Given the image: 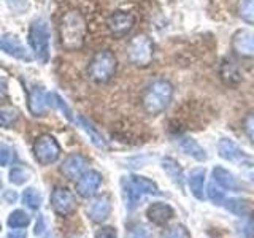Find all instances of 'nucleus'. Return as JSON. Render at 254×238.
<instances>
[{
    "instance_id": "c756f323",
    "label": "nucleus",
    "mask_w": 254,
    "mask_h": 238,
    "mask_svg": "<svg viewBox=\"0 0 254 238\" xmlns=\"http://www.w3.org/2000/svg\"><path fill=\"white\" fill-rule=\"evenodd\" d=\"M48 99H50V108H54V110H61L64 116H65L68 121H71V111L68 110L67 107V103L62 100V97L59 94H56V92H48Z\"/></svg>"
},
{
    "instance_id": "412c9836",
    "label": "nucleus",
    "mask_w": 254,
    "mask_h": 238,
    "mask_svg": "<svg viewBox=\"0 0 254 238\" xmlns=\"http://www.w3.org/2000/svg\"><path fill=\"white\" fill-rule=\"evenodd\" d=\"M129 181L141 195H159L161 194V190H159L156 182L146 177H141V175H130Z\"/></svg>"
},
{
    "instance_id": "4468645a",
    "label": "nucleus",
    "mask_w": 254,
    "mask_h": 238,
    "mask_svg": "<svg viewBox=\"0 0 254 238\" xmlns=\"http://www.w3.org/2000/svg\"><path fill=\"white\" fill-rule=\"evenodd\" d=\"M133 16L127 11H115L108 18V27L111 30V34L116 37H123L126 34H129L130 29L133 27Z\"/></svg>"
},
{
    "instance_id": "58836bf2",
    "label": "nucleus",
    "mask_w": 254,
    "mask_h": 238,
    "mask_svg": "<svg viewBox=\"0 0 254 238\" xmlns=\"http://www.w3.org/2000/svg\"><path fill=\"white\" fill-rule=\"evenodd\" d=\"M46 232V219L43 216H40L37 221V226H35V235H43Z\"/></svg>"
},
{
    "instance_id": "aec40b11",
    "label": "nucleus",
    "mask_w": 254,
    "mask_h": 238,
    "mask_svg": "<svg viewBox=\"0 0 254 238\" xmlns=\"http://www.w3.org/2000/svg\"><path fill=\"white\" fill-rule=\"evenodd\" d=\"M189 190L197 200H203L205 198V169H194L190 170L188 177Z\"/></svg>"
},
{
    "instance_id": "a18cd8bd",
    "label": "nucleus",
    "mask_w": 254,
    "mask_h": 238,
    "mask_svg": "<svg viewBox=\"0 0 254 238\" xmlns=\"http://www.w3.org/2000/svg\"><path fill=\"white\" fill-rule=\"evenodd\" d=\"M75 238H83V237H75Z\"/></svg>"
},
{
    "instance_id": "f3484780",
    "label": "nucleus",
    "mask_w": 254,
    "mask_h": 238,
    "mask_svg": "<svg viewBox=\"0 0 254 238\" xmlns=\"http://www.w3.org/2000/svg\"><path fill=\"white\" fill-rule=\"evenodd\" d=\"M111 213V202L107 195H99L87 205V216L92 222H103Z\"/></svg>"
},
{
    "instance_id": "f8f14e48",
    "label": "nucleus",
    "mask_w": 254,
    "mask_h": 238,
    "mask_svg": "<svg viewBox=\"0 0 254 238\" xmlns=\"http://www.w3.org/2000/svg\"><path fill=\"white\" fill-rule=\"evenodd\" d=\"M87 159L79 154V153H73L70 154L65 161L61 165V173L68 179H79V177L86 172L87 169Z\"/></svg>"
},
{
    "instance_id": "c9c22d12",
    "label": "nucleus",
    "mask_w": 254,
    "mask_h": 238,
    "mask_svg": "<svg viewBox=\"0 0 254 238\" xmlns=\"http://www.w3.org/2000/svg\"><path fill=\"white\" fill-rule=\"evenodd\" d=\"M95 238H118V232L115 227L105 226V227H100L97 232H95Z\"/></svg>"
},
{
    "instance_id": "9d476101",
    "label": "nucleus",
    "mask_w": 254,
    "mask_h": 238,
    "mask_svg": "<svg viewBox=\"0 0 254 238\" xmlns=\"http://www.w3.org/2000/svg\"><path fill=\"white\" fill-rule=\"evenodd\" d=\"M211 175L214 184H218L222 190H232V192H243V190H246L243 181L238 179L232 172H229L224 167H214Z\"/></svg>"
},
{
    "instance_id": "72a5a7b5",
    "label": "nucleus",
    "mask_w": 254,
    "mask_h": 238,
    "mask_svg": "<svg viewBox=\"0 0 254 238\" xmlns=\"http://www.w3.org/2000/svg\"><path fill=\"white\" fill-rule=\"evenodd\" d=\"M127 238H153V234H151V230L146 226L138 224V226H133L129 230Z\"/></svg>"
},
{
    "instance_id": "2f4dec72",
    "label": "nucleus",
    "mask_w": 254,
    "mask_h": 238,
    "mask_svg": "<svg viewBox=\"0 0 254 238\" xmlns=\"http://www.w3.org/2000/svg\"><path fill=\"white\" fill-rule=\"evenodd\" d=\"M240 230L245 238H254V214H246V216H243Z\"/></svg>"
},
{
    "instance_id": "4c0bfd02",
    "label": "nucleus",
    "mask_w": 254,
    "mask_h": 238,
    "mask_svg": "<svg viewBox=\"0 0 254 238\" xmlns=\"http://www.w3.org/2000/svg\"><path fill=\"white\" fill-rule=\"evenodd\" d=\"M245 130H246V135H248V138L254 145V115L245 119Z\"/></svg>"
},
{
    "instance_id": "6ab92c4d",
    "label": "nucleus",
    "mask_w": 254,
    "mask_h": 238,
    "mask_svg": "<svg viewBox=\"0 0 254 238\" xmlns=\"http://www.w3.org/2000/svg\"><path fill=\"white\" fill-rule=\"evenodd\" d=\"M178 148L181 149V153H185L186 156L192 157L197 162H205L206 161V153L205 149L198 145V141H195L190 137H181L178 140Z\"/></svg>"
},
{
    "instance_id": "39448f33",
    "label": "nucleus",
    "mask_w": 254,
    "mask_h": 238,
    "mask_svg": "<svg viewBox=\"0 0 254 238\" xmlns=\"http://www.w3.org/2000/svg\"><path fill=\"white\" fill-rule=\"evenodd\" d=\"M154 46L148 35H135L127 46V58L137 67H146L153 60Z\"/></svg>"
},
{
    "instance_id": "20e7f679",
    "label": "nucleus",
    "mask_w": 254,
    "mask_h": 238,
    "mask_svg": "<svg viewBox=\"0 0 254 238\" xmlns=\"http://www.w3.org/2000/svg\"><path fill=\"white\" fill-rule=\"evenodd\" d=\"M118 70V59L116 56L108 51L102 50L94 54V58L89 62L87 67V75L94 83H108L115 76Z\"/></svg>"
},
{
    "instance_id": "a878e982",
    "label": "nucleus",
    "mask_w": 254,
    "mask_h": 238,
    "mask_svg": "<svg viewBox=\"0 0 254 238\" xmlns=\"http://www.w3.org/2000/svg\"><path fill=\"white\" fill-rule=\"evenodd\" d=\"M76 122H78L79 125H81V129H83L87 135H89L91 141L94 143L95 146H99V148H103V146H105V140H103V137H102V135H100L97 130L94 129V125H92L89 121H87L86 118L78 116V118H76Z\"/></svg>"
},
{
    "instance_id": "e433bc0d",
    "label": "nucleus",
    "mask_w": 254,
    "mask_h": 238,
    "mask_svg": "<svg viewBox=\"0 0 254 238\" xmlns=\"http://www.w3.org/2000/svg\"><path fill=\"white\" fill-rule=\"evenodd\" d=\"M6 2L13 11H18V13H24L29 8L27 0H6Z\"/></svg>"
},
{
    "instance_id": "79ce46f5",
    "label": "nucleus",
    "mask_w": 254,
    "mask_h": 238,
    "mask_svg": "<svg viewBox=\"0 0 254 238\" xmlns=\"http://www.w3.org/2000/svg\"><path fill=\"white\" fill-rule=\"evenodd\" d=\"M5 89H6V86H5V83L0 79V97H3L5 95Z\"/></svg>"
},
{
    "instance_id": "a211bd4d",
    "label": "nucleus",
    "mask_w": 254,
    "mask_h": 238,
    "mask_svg": "<svg viewBox=\"0 0 254 238\" xmlns=\"http://www.w3.org/2000/svg\"><path fill=\"white\" fill-rule=\"evenodd\" d=\"M161 165L164 172L167 173V177H169L180 189H185L186 175H185V170H183V167L178 164V161H175L173 157H164L161 161Z\"/></svg>"
},
{
    "instance_id": "cd10ccee",
    "label": "nucleus",
    "mask_w": 254,
    "mask_h": 238,
    "mask_svg": "<svg viewBox=\"0 0 254 238\" xmlns=\"http://www.w3.org/2000/svg\"><path fill=\"white\" fill-rule=\"evenodd\" d=\"M8 227L11 229H24L30 224V216L22 210H16L13 211L10 216H8V221H6Z\"/></svg>"
},
{
    "instance_id": "ea45409f",
    "label": "nucleus",
    "mask_w": 254,
    "mask_h": 238,
    "mask_svg": "<svg viewBox=\"0 0 254 238\" xmlns=\"http://www.w3.org/2000/svg\"><path fill=\"white\" fill-rule=\"evenodd\" d=\"M2 200L5 203H14L16 200H18V194L14 192V190H5L3 192V197H2Z\"/></svg>"
},
{
    "instance_id": "ddd939ff",
    "label": "nucleus",
    "mask_w": 254,
    "mask_h": 238,
    "mask_svg": "<svg viewBox=\"0 0 254 238\" xmlns=\"http://www.w3.org/2000/svg\"><path fill=\"white\" fill-rule=\"evenodd\" d=\"M102 175L97 170H86L78 179L76 190L81 197H92L102 184Z\"/></svg>"
},
{
    "instance_id": "5701e85b",
    "label": "nucleus",
    "mask_w": 254,
    "mask_h": 238,
    "mask_svg": "<svg viewBox=\"0 0 254 238\" xmlns=\"http://www.w3.org/2000/svg\"><path fill=\"white\" fill-rule=\"evenodd\" d=\"M121 186H123V192H124V197H126V203H127V208L129 210H133L135 206H137L141 200V194L138 192L137 189L133 187V184L129 181V178H126L121 181Z\"/></svg>"
},
{
    "instance_id": "f03ea898",
    "label": "nucleus",
    "mask_w": 254,
    "mask_h": 238,
    "mask_svg": "<svg viewBox=\"0 0 254 238\" xmlns=\"http://www.w3.org/2000/svg\"><path fill=\"white\" fill-rule=\"evenodd\" d=\"M173 100V86L167 79H156L143 92V108L148 115L157 116L170 107Z\"/></svg>"
},
{
    "instance_id": "7ed1b4c3",
    "label": "nucleus",
    "mask_w": 254,
    "mask_h": 238,
    "mask_svg": "<svg viewBox=\"0 0 254 238\" xmlns=\"http://www.w3.org/2000/svg\"><path fill=\"white\" fill-rule=\"evenodd\" d=\"M50 24L43 18H37L32 21L30 27H29V46L30 51L34 54V58L40 63H46L50 60Z\"/></svg>"
},
{
    "instance_id": "f257e3e1",
    "label": "nucleus",
    "mask_w": 254,
    "mask_h": 238,
    "mask_svg": "<svg viewBox=\"0 0 254 238\" xmlns=\"http://www.w3.org/2000/svg\"><path fill=\"white\" fill-rule=\"evenodd\" d=\"M59 38L64 50L76 51L83 46L86 38V21L81 13L68 11L62 16L59 24Z\"/></svg>"
},
{
    "instance_id": "f704fd0d",
    "label": "nucleus",
    "mask_w": 254,
    "mask_h": 238,
    "mask_svg": "<svg viewBox=\"0 0 254 238\" xmlns=\"http://www.w3.org/2000/svg\"><path fill=\"white\" fill-rule=\"evenodd\" d=\"M13 161V149L6 143H0V165L6 167Z\"/></svg>"
},
{
    "instance_id": "a19ab883",
    "label": "nucleus",
    "mask_w": 254,
    "mask_h": 238,
    "mask_svg": "<svg viewBox=\"0 0 254 238\" xmlns=\"http://www.w3.org/2000/svg\"><path fill=\"white\" fill-rule=\"evenodd\" d=\"M6 238H27V234L24 229H13Z\"/></svg>"
},
{
    "instance_id": "c85d7f7f",
    "label": "nucleus",
    "mask_w": 254,
    "mask_h": 238,
    "mask_svg": "<svg viewBox=\"0 0 254 238\" xmlns=\"http://www.w3.org/2000/svg\"><path fill=\"white\" fill-rule=\"evenodd\" d=\"M19 118V111L13 107H0V127H11Z\"/></svg>"
},
{
    "instance_id": "393cba45",
    "label": "nucleus",
    "mask_w": 254,
    "mask_h": 238,
    "mask_svg": "<svg viewBox=\"0 0 254 238\" xmlns=\"http://www.w3.org/2000/svg\"><path fill=\"white\" fill-rule=\"evenodd\" d=\"M8 178H10L11 184L22 186V184H26V182L32 178V172L27 169V167H24V165H14L13 169L10 170Z\"/></svg>"
},
{
    "instance_id": "b1692460",
    "label": "nucleus",
    "mask_w": 254,
    "mask_h": 238,
    "mask_svg": "<svg viewBox=\"0 0 254 238\" xmlns=\"http://www.w3.org/2000/svg\"><path fill=\"white\" fill-rule=\"evenodd\" d=\"M237 16L245 24L254 26V0H238L237 2Z\"/></svg>"
},
{
    "instance_id": "37998d69",
    "label": "nucleus",
    "mask_w": 254,
    "mask_h": 238,
    "mask_svg": "<svg viewBox=\"0 0 254 238\" xmlns=\"http://www.w3.org/2000/svg\"><path fill=\"white\" fill-rule=\"evenodd\" d=\"M0 187H2V179H0Z\"/></svg>"
},
{
    "instance_id": "2eb2a0df",
    "label": "nucleus",
    "mask_w": 254,
    "mask_h": 238,
    "mask_svg": "<svg viewBox=\"0 0 254 238\" xmlns=\"http://www.w3.org/2000/svg\"><path fill=\"white\" fill-rule=\"evenodd\" d=\"M146 216L148 219L153 222L154 226L162 227L165 226L167 222L172 221V218L175 216V210L169 203H164V202H154L148 206L146 210Z\"/></svg>"
},
{
    "instance_id": "c03bdc74",
    "label": "nucleus",
    "mask_w": 254,
    "mask_h": 238,
    "mask_svg": "<svg viewBox=\"0 0 254 238\" xmlns=\"http://www.w3.org/2000/svg\"><path fill=\"white\" fill-rule=\"evenodd\" d=\"M0 230H2V224H0Z\"/></svg>"
},
{
    "instance_id": "1a4fd4ad",
    "label": "nucleus",
    "mask_w": 254,
    "mask_h": 238,
    "mask_svg": "<svg viewBox=\"0 0 254 238\" xmlns=\"http://www.w3.org/2000/svg\"><path fill=\"white\" fill-rule=\"evenodd\" d=\"M0 51H3L5 54L10 56V58L18 59V60H24V62L32 60V56H30L29 50L24 46L19 37L14 34L0 35Z\"/></svg>"
},
{
    "instance_id": "7c9ffc66",
    "label": "nucleus",
    "mask_w": 254,
    "mask_h": 238,
    "mask_svg": "<svg viewBox=\"0 0 254 238\" xmlns=\"http://www.w3.org/2000/svg\"><path fill=\"white\" fill-rule=\"evenodd\" d=\"M161 238H190V234L185 226L178 224V226L165 229L161 235Z\"/></svg>"
},
{
    "instance_id": "0eeeda50",
    "label": "nucleus",
    "mask_w": 254,
    "mask_h": 238,
    "mask_svg": "<svg viewBox=\"0 0 254 238\" xmlns=\"http://www.w3.org/2000/svg\"><path fill=\"white\" fill-rule=\"evenodd\" d=\"M53 211L59 216H70L76 210V198L67 187H56L51 194Z\"/></svg>"
},
{
    "instance_id": "4be33fe9",
    "label": "nucleus",
    "mask_w": 254,
    "mask_h": 238,
    "mask_svg": "<svg viewBox=\"0 0 254 238\" xmlns=\"http://www.w3.org/2000/svg\"><path fill=\"white\" fill-rule=\"evenodd\" d=\"M226 206V210L230 211L232 214H235V216H246V214L251 213V205L248 200H243V198H226L224 203H222Z\"/></svg>"
},
{
    "instance_id": "9b49d317",
    "label": "nucleus",
    "mask_w": 254,
    "mask_h": 238,
    "mask_svg": "<svg viewBox=\"0 0 254 238\" xmlns=\"http://www.w3.org/2000/svg\"><path fill=\"white\" fill-rule=\"evenodd\" d=\"M232 50L243 58H254V30H237L232 37Z\"/></svg>"
},
{
    "instance_id": "dca6fc26",
    "label": "nucleus",
    "mask_w": 254,
    "mask_h": 238,
    "mask_svg": "<svg viewBox=\"0 0 254 238\" xmlns=\"http://www.w3.org/2000/svg\"><path fill=\"white\" fill-rule=\"evenodd\" d=\"M27 108L34 116H45L46 111L50 110V99H48V92L43 87H34L29 94Z\"/></svg>"
},
{
    "instance_id": "423d86ee",
    "label": "nucleus",
    "mask_w": 254,
    "mask_h": 238,
    "mask_svg": "<svg viewBox=\"0 0 254 238\" xmlns=\"http://www.w3.org/2000/svg\"><path fill=\"white\" fill-rule=\"evenodd\" d=\"M34 156L37 159V162L42 165L54 164L61 156V146L58 140L50 133L40 135L34 143Z\"/></svg>"
},
{
    "instance_id": "bb28decb",
    "label": "nucleus",
    "mask_w": 254,
    "mask_h": 238,
    "mask_svg": "<svg viewBox=\"0 0 254 238\" xmlns=\"http://www.w3.org/2000/svg\"><path fill=\"white\" fill-rule=\"evenodd\" d=\"M43 197L35 187H27L22 192V203L27 206L29 210H38L42 206Z\"/></svg>"
},
{
    "instance_id": "473e14b6",
    "label": "nucleus",
    "mask_w": 254,
    "mask_h": 238,
    "mask_svg": "<svg viewBox=\"0 0 254 238\" xmlns=\"http://www.w3.org/2000/svg\"><path fill=\"white\" fill-rule=\"evenodd\" d=\"M208 197L214 205H222L226 200V195L222 192V189L218 184H210L208 186Z\"/></svg>"
},
{
    "instance_id": "6e6552de",
    "label": "nucleus",
    "mask_w": 254,
    "mask_h": 238,
    "mask_svg": "<svg viewBox=\"0 0 254 238\" xmlns=\"http://www.w3.org/2000/svg\"><path fill=\"white\" fill-rule=\"evenodd\" d=\"M218 154L224 161L238 165H248L253 162V159L230 138H221L218 141Z\"/></svg>"
}]
</instances>
